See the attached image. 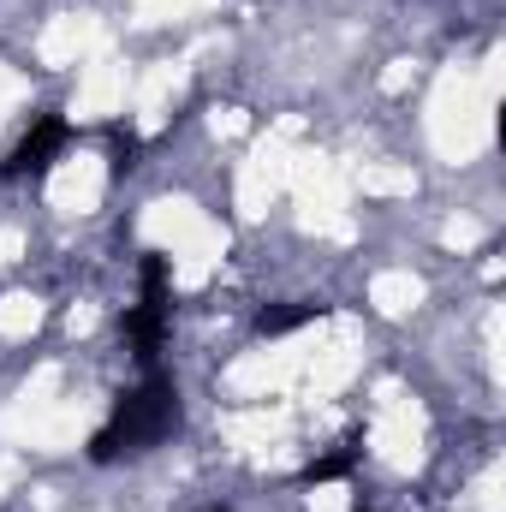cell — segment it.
Returning a JSON list of instances; mask_svg holds the SVG:
<instances>
[{"label":"cell","instance_id":"cell-1","mask_svg":"<svg viewBox=\"0 0 506 512\" xmlns=\"http://www.w3.org/2000/svg\"><path fill=\"white\" fill-rule=\"evenodd\" d=\"M173 429V387L161 382H143L131 393L126 405L114 411V423L96 435V459H120V453H143V447H155L161 435Z\"/></svg>","mask_w":506,"mask_h":512},{"label":"cell","instance_id":"cell-2","mask_svg":"<svg viewBox=\"0 0 506 512\" xmlns=\"http://www.w3.org/2000/svg\"><path fill=\"white\" fill-rule=\"evenodd\" d=\"M60 137H66V126H60V120H48V126H36V137H24V149H18V161H24V167H42V155H48V149H54Z\"/></svg>","mask_w":506,"mask_h":512}]
</instances>
